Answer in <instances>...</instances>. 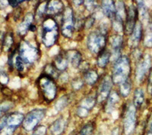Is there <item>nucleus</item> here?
Returning <instances> with one entry per match:
<instances>
[{
  "label": "nucleus",
  "instance_id": "1",
  "mask_svg": "<svg viewBox=\"0 0 152 135\" xmlns=\"http://www.w3.org/2000/svg\"><path fill=\"white\" fill-rule=\"evenodd\" d=\"M131 72V65L129 58L126 56H120L114 63L113 69V82L120 84L129 79Z\"/></svg>",
  "mask_w": 152,
  "mask_h": 135
},
{
  "label": "nucleus",
  "instance_id": "2",
  "mask_svg": "<svg viewBox=\"0 0 152 135\" xmlns=\"http://www.w3.org/2000/svg\"><path fill=\"white\" fill-rule=\"evenodd\" d=\"M59 36V27L53 17H47L43 23L42 41L47 47H51L56 44Z\"/></svg>",
  "mask_w": 152,
  "mask_h": 135
},
{
  "label": "nucleus",
  "instance_id": "3",
  "mask_svg": "<svg viewBox=\"0 0 152 135\" xmlns=\"http://www.w3.org/2000/svg\"><path fill=\"white\" fill-rule=\"evenodd\" d=\"M37 84L43 99L50 102L56 95V85L53 79L46 74H42L37 80Z\"/></svg>",
  "mask_w": 152,
  "mask_h": 135
},
{
  "label": "nucleus",
  "instance_id": "4",
  "mask_svg": "<svg viewBox=\"0 0 152 135\" xmlns=\"http://www.w3.org/2000/svg\"><path fill=\"white\" fill-rule=\"evenodd\" d=\"M106 43V34L102 31H94L88 36V47L93 53H100L104 49H105Z\"/></svg>",
  "mask_w": 152,
  "mask_h": 135
},
{
  "label": "nucleus",
  "instance_id": "5",
  "mask_svg": "<svg viewBox=\"0 0 152 135\" xmlns=\"http://www.w3.org/2000/svg\"><path fill=\"white\" fill-rule=\"evenodd\" d=\"M19 53V56L26 64H32L35 62L39 58L38 49L26 40H24L21 43Z\"/></svg>",
  "mask_w": 152,
  "mask_h": 135
},
{
  "label": "nucleus",
  "instance_id": "6",
  "mask_svg": "<svg viewBox=\"0 0 152 135\" xmlns=\"http://www.w3.org/2000/svg\"><path fill=\"white\" fill-rule=\"evenodd\" d=\"M46 111L43 109H35L30 112L23 121V127L26 131H31L34 130L35 128L43 119Z\"/></svg>",
  "mask_w": 152,
  "mask_h": 135
},
{
  "label": "nucleus",
  "instance_id": "7",
  "mask_svg": "<svg viewBox=\"0 0 152 135\" xmlns=\"http://www.w3.org/2000/svg\"><path fill=\"white\" fill-rule=\"evenodd\" d=\"M74 15L71 8H66L64 10L62 18V28L61 31L63 36L70 38L73 34L74 30Z\"/></svg>",
  "mask_w": 152,
  "mask_h": 135
},
{
  "label": "nucleus",
  "instance_id": "8",
  "mask_svg": "<svg viewBox=\"0 0 152 135\" xmlns=\"http://www.w3.org/2000/svg\"><path fill=\"white\" fill-rule=\"evenodd\" d=\"M136 125V110L133 105H129L124 116V131L126 134H130L135 130Z\"/></svg>",
  "mask_w": 152,
  "mask_h": 135
},
{
  "label": "nucleus",
  "instance_id": "9",
  "mask_svg": "<svg viewBox=\"0 0 152 135\" xmlns=\"http://www.w3.org/2000/svg\"><path fill=\"white\" fill-rule=\"evenodd\" d=\"M113 80L110 76H105L102 81L99 85L97 93V100L99 102H103L108 98L110 94L111 89L113 87Z\"/></svg>",
  "mask_w": 152,
  "mask_h": 135
},
{
  "label": "nucleus",
  "instance_id": "10",
  "mask_svg": "<svg viewBox=\"0 0 152 135\" xmlns=\"http://www.w3.org/2000/svg\"><path fill=\"white\" fill-rule=\"evenodd\" d=\"M24 119L23 114L20 112L11 113L6 116V130L5 133L7 135H12L14 133L15 130L21 125Z\"/></svg>",
  "mask_w": 152,
  "mask_h": 135
},
{
  "label": "nucleus",
  "instance_id": "11",
  "mask_svg": "<svg viewBox=\"0 0 152 135\" xmlns=\"http://www.w3.org/2000/svg\"><path fill=\"white\" fill-rule=\"evenodd\" d=\"M152 66V61L149 55H146L145 57L138 63L136 68V81L140 83L148 74Z\"/></svg>",
  "mask_w": 152,
  "mask_h": 135
},
{
  "label": "nucleus",
  "instance_id": "12",
  "mask_svg": "<svg viewBox=\"0 0 152 135\" xmlns=\"http://www.w3.org/2000/svg\"><path fill=\"white\" fill-rule=\"evenodd\" d=\"M138 17V9L134 5H129L126 11V21L124 30L126 34H131L133 29L136 24V20Z\"/></svg>",
  "mask_w": 152,
  "mask_h": 135
},
{
  "label": "nucleus",
  "instance_id": "13",
  "mask_svg": "<svg viewBox=\"0 0 152 135\" xmlns=\"http://www.w3.org/2000/svg\"><path fill=\"white\" fill-rule=\"evenodd\" d=\"M96 99L92 96L85 97V99L81 100V103L78 106L77 109V115L81 118H85L89 114L90 111L94 106L96 103Z\"/></svg>",
  "mask_w": 152,
  "mask_h": 135
},
{
  "label": "nucleus",
  "instance_id": "14",
  "mask_svg": "<svg viewBox=\"0 0 152 135\" xmlns=\"http://www.w3.org/2000/svg\"><path fill=\"white\" fill-rule=\"evenodd\" d=\"M142 36V28L140 22L136 23L135 28L131 33V37L129 39V46L132 48L138 46L139 42L141 41Z\"/></svg>",
  "mask_w": 152,
  "mask_h": 135
},
{
  "label": "nucleus",
  "instance_id": "15",
  "mask_svg": "<svg viewBox=\"0 0 152 135\" xmlns=\"http://www.w3.org/2000/svg\"><path fill=\"white\" fill-rule=\"evenodd\" d=\"M123 36L120 35H115L112 37L111 40V46L113 49V56L115 57L116 61L120 57V51L123 46Z\"/></svg>",
  "mask_w": 152,
  "mask_h": 135
},
{
  "label": "nucleus",
  "instance_id": "16",
  "mask_svg": "<svg viewBox=\"0 0 152 135\" xmlns=\"http://www.w3.org/2000/svg\"><path fill=\"white\" fill-rule=\"evenodd\" d=\"M66 127V121L62 117L56 120L50 127V131L53 135H61L64 132Z\"/></svg>",
  "mask_w": 152,
  "mask_h": 135
},
{
  "label": "nucleus",
  "instance_id": "17",
  "mask_svg": "<svg viewBox=\"0 0 152 135\" xmlns=\"http://www.w3.org/2000/svg\"><path fill=\"white\" fill-rule=\"evenodd\" d=\"M69 62L67 52H61L56 57L54 65L59 71H63L67 68Z\"/></svg>",
  "mask_w": 152,
  "mask_h": 135
},
{
  "label": "nucleus",
  "instance_id": "18",
  "mask_svg": "<svg viewBox=\"0 0 152 135\" xmlns=\"http://www.w3.org/2000/svg\"><path fill=\"white\" fill-rule=\"evenodd\" d=\"M63 3L61 1H50L47 2V12L49 15L59 14V12L63 9Z\"/></svg>",
  "mask_w": 152,
  "mask_h": 135
},
{
  "label": "nucleus",
  "instance_id": "19",
  "mask_svg": "<svg viewBox=\"0 0 152 135\" xmlns=\"http://www.w3.org/2000/svg\"><path fill=\"white\" fill-rule=\"evenodd\" d=\"M102 9L104 13L108 17L113 19L116 16V5L113 1H103Z\"/></svg>",
  "mask_w": 152,
  "mask_h": 135
},
{
  "label": "nucleus",
  "instance_id": "20",
  "mask_svg": "<svg viewBox=\"0 0 152 135\" xmlns=\"http://www.w3.org/2000/svg\"><path fill=\"white\" fill-rule=\"evenodd\" d=\"M34 20V15L31 13L27 15L24 18L22 22L20 24L18 27V33L21 35L26 34L27 31L30 29V27L31 25V23Z\"/></svg>",
  "mask_w": 152,
  "mask_h": 135
},
{
  "label": "nucleus",
  "instance_id": "21",
  "mask_svg": "<svg viewBox=\"0 0 152 135\" xmlns=\"http://www.w3.org/2000/svg\"><path fill=\"white\" fill-rule=\"evenodd\" d=\"M119 102V97L116 92H112L108 97L107 99V106H106V111L107 112H111L114 109L116 108V105Z\"/></svg>",
  "mask_w": 152,
  "mask_h": 135
},
{
  "label": "nucleus",
  "instance_id": "22",
  "mask_svg": "<svg viewBox=\"0 0 152 135\" xmlns=\"http://www.w3.org/2000/svg\"><path fill=\"white\" fill-rule=\"evenodd\" d=\"M111 58V53L109 51L104 49L101 52L99 53V56L97 57V65L100 68H105L109 63Z\"/></svg>",
  "mask_w": 152,
  "mask_h": 135
},
{
  "label": "nucleus",
  "instance_id": "23",
  "mask_svg": "<svg viewBox=\"0 0 152 135\" xmlns=\"http://www.w3.org/2000/svg\"><path fill=\"white\" fill-rule=\"evenodd\" d=\"M69 61L75 68H78L82 62V56L78 51L73 50L67 52Z\"/></svg>",
  "mask_w": 152,
  "mask_h": 135
},
{
  "label": "nucleus",
  "instance_id": "24",
  "mask_svg": "<svg viewBox=\"0 0 152 135\" xmlns=\"http://www.w3.org/2000/svg\"><path fill=\"white\" fill-rule=\"evenodd\" d=\"M145 101V94L142 89H136L134 93L133 98V106L135 108L141 107Z\"/></svg>",
  "mask_w": 152,
  "mask_h": 135
},
{
  "label": "nucleus",
  "instance_id": "25",
  "mask_svg": "<svg viewBox=\"0 0 152 135\" xmlns=\"http://www.w3.org/2000/svg\"><path fill=\"white\" fill-rule=\"evenodd\" d=\"M138 13L139 14L141 19L144 22H147L148 21V9L146 7V5H145L144 2L142 1H138Z\"/></svg>",
  "mask_w": 152,
  "mask_h": 135
},
{
  "label": "nucleus",
  "instance_id": "26",
  "mask_svg": "<svg viewBox=\"0 0 152 135\" xmlns=\"http://www.w3.org/2000/svg\"><path fill=\"white\" fill-rule=\"evenodd\" d=\"M98 80V75L94 70H88L85 74V81L88 84H94Z\"/></svg>",
  "mask_w": 152,
  "mask_h": 135
},
{
  "label": "nucleus",
  "instance_id": "27",
  "mask_svg": "<svg viewBox=\"0 0 152 135\" xmlns=\"http://www.w3.org/2000/svg\"><path fill=\"white\" fill-rule=\"evenodd\" d=\"M119 85H120V88H119L120 94L123 97H128L132 89V83L129 78L125 81H123V83H121Z\"/></svg>",
  "mask_w": 152,
  "mask_h": 135
},
{
  "label": "nucleus",
  "instance_id": "28",
  "mask_svg": "<svg viewBox=\"0 0 152 135\" xmlns=\"http://www.w3.org/2000/svg\"><path fill=\"white\" fill-rule=\"evenodd\" d=\"M144 44L146 46L152 47V23H151L148 27L145 32Z\"/></svg>",
  "mask_w": 152,
  "mask_h": 135
},
{
  "label": "nucleus",
  "instance_id": "29",
  "mask_svg": "<svg viewBox=\"0 0 152 135\" xmlns=\"http://www.w3.org/2000/svg\"><path fill=\"white\" fill-rule=\"evenodd\" d=\"M59 70L57 69L55 67V65H47L46 66L45 68V73L46 75H47L48 76H50V78L54 79V78H57L59 77V73H58Z\"/></svg>",
  "mask_w": 152,
  "mask_h": 135
},
{
  "label": "nucleus",
  "instance_id": "30",
  "mask_svg": "<svg viewBox=\"0 0 152 135\" xmlns=\"http://www.w3.org/2000/svg\"><path fill=\"white\" fill-rule=\"evenodd\" d=\"M113 21V28L117 32H121L123 30V20L115 16Z\"/></svg>",
  "mask_w": 152,
  "mask_h": 135
},
{
  "label": "nucleus",
  "instance_id": "31",
  "mask_svg": "<svg viewBox=\"0 0 152 135\" xmlns=\"http://www.w3.org/2000/svg\"><path fill=\"white\" fill-rule=\"evenodd\" d=\"M68 102H69V99H68V97L66 96L61 97L60 99L57 101V102L56 103V109L57 111H60V110L63 109L68 105Z\"/></svg>",
  "mask_w": 152,
  "mask_h": 135
},
{
  "label": "nucleus",
  "instance_id": "32",
  "mask_svg": "<svg viewBox=\"0 0 152 135\" xmlns=\"http://www.w3.org/2000/svg\"><path fill=\"white\" fill-rule=\"evenodd\" d=\"M94 130V125L91 123L87 124L81 128L79 135H91Z\"/></svg>",
  "mask_w": 152,
  "mask_h": 135
},
{
  "label": "nucleus",
  "instance_id": "33",
  "mask_svg": "<svg viewBox=\"0 0 152 135\" xmlns=\"http://www.w3.org/2000/svg\"><path fill=\"white\" fill-rule=\"evenodd\" d=\"M12 106H13V104L10 102H5L1 104L0 105V116L9 110Z\"/></svg>",
  "mask_w": 152,
  "mask_h": 135
},
{
  "label": "nucleus",
  "instance_id": "34",
  "mask_svg": "<svg viewBox=\"0 0 152 135\" xmlns=\"http://www.w3.org/2000/svg\"><path fill=\"white\" fill-rule=\"evenodd\" d=\"M15 67L19 71H22L24 70V62L22 61V59H21L20 56H17L15 58Z\"/></svg>",
  "mask_w": 152,
  "mask_h": 135
},
{
  "label": "nucleus",
  "instance_id": "35",
  "mask_svg": "<svg viewBox=\"0 0 152 135\" xmlns=\"http://www.w3.org/2000/svg\"><path fill=\"white\" fill-rule=\"evenodd\" d=\"M47 132V128L44 126H39L34 129L33 135H44Z\"/></svg>",
  "mask_w": 152,
  "mask_h": 135
},
{
  "label": "nucleus",
  "instance_id": "36",
  "mask_svg": "<svg viewBox=\"0 0 152 135\" xmlns=\"http://www.w3.org/2000/svg\"><path fill=\"white\" fill-rule=\"evenodd\" d=\"M83 86V81L81 79H77L76 81H74L72 83L73 88L75 90H79Z\"/></svg>",
  "mask_w": 152,
  "mask_h": 135
},
{
  "label": "nucleus",
  "instance_id": "37",
  "mask_svg": "<svg viewBox=\"0 0 152 135\" xmlns=\"http://www.w3.org/2000/svg\"><path fill=\"white\" fill-rule=\"evenodd\" d=\"M13 44V40L11 36H8L5 40V49L8 50L9 49H10L11 46Z\"/></svg>",
  "mask_w": 152,
  "mask_h": 135
},
{
  "label": "nucleus",
  "instance_id": "38",
  "mask_svg": "<svg viewBox=\"0 0 152 135\" xmlns=\"http://www.w3.org/2000/svg\"><path fill=\"white\" fill-rule=\"evenodd\" d=\"M24 2V0H9V4L13 8L17 7L18 5Z\"/></svg>",
  "mask_w": 152,
  "mask_h": 135
},
{
  "label": "nucleus",
  "instance_id": "39",
  "mask_svg": "<svg viewBox=\"0 0 152 135\" xmlns=\"http://www.w3.org/2000/svg\"><path fill=\"white\" fill-rule=\"evenodd\" d=\"M85 5H86V7L88 8V10H93L94 9L95 5H96V2H94V1H87L85 2Z\"/></svg>",
  "mask_w": 152,
  "mask_h": 135
},
{
  "label": "nucleus",
  "instance_id": "40",
  "mask_svg": "<svg viewBox=\"0 0 152 135\" xmlns=\"http://www.w3.org/2000/svg\"><path fill=\"white\" fill-rule=\"evenodd\" d=\"M148 92L152 97V72L151 73L150 77H149V81H148Z\"/></svg>",
  "mask_w": 152,
  "mask_h": 135
},
{
  "label": "nucleus",
  "instance_id": "41",
  "mask_svg": "<svg viewBox=\"0 0 152 135\" xmlns=\"http://www.w3.org/2000/svg\"><path fill=\"white\" fill-rule=\"evenodd\" d=\"M148 135H152V114L151 116L150 121H149V132Z\"/></svg>",
  "mask_w": 152,
  "mask_h": 135
},
{
  "label": "nucleus",
  "instance_id": "42",
  "mask_svg": "<svg viewBox=\"0 0 152 135\" xmlns=\"http://www.w3.org/2000/svg\"><path fill=\"white\" fill-rule=\"evenodd\" d=\"M29 30H31V31H34L35 30H36V27H35L34 25V26H33V25L31 24V27H30V29Z\"/></svg>",
  "mask_w": 152,
  "mask_h": 135
}]
</instances>
